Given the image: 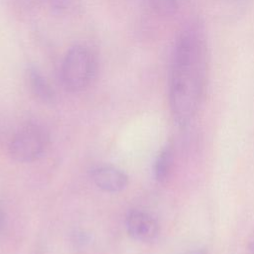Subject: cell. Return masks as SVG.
<instances>
[{
	"mask_svg": "<svg viewBox=\"0 0 254 254\" xmlns=\"http://www.w3.org/2000/svg\"><path fill=\"white\" fill-rule=\"evenodd\" d=\"M5 221H6V216L4 211L2 210V208L0 207V229L3 228V226L5 225Z\"/></svg>",
	"mask_w": 254,
	"mask_h": 254,
	"instance_id": "obj_10",
	"label": "cell"
},
{
	"mask_svg": "<svg viewBox=\"0 0 254 254\" xmlns=\"http://www.w3.org/2000/svg\"><path fill=\"white\" fill-rule=\"evenodd\" d=\"M175 162L173 146L168 143L165 145L156 157L154 162V177L159 183H166L172 175Z\"/></svg>",
	"mask_w": 254,
	"mask_h": 254,
	"instance_id": "obj_7",
	"label": "cell"
},
{
	"mask_svg": "<svg viewBox=\"0 0 254 254\" xmlns=\"http://www.w3.org/2000/svg\"><path fill=\"white\" fill-rule=\"evenodd\" d=\"M91 179L98 189L106 192H120L129 183L128 176L122 170L111 166L95 168L91 172Z\"/></svg>",
	"mask_w": 254,
	"mask_h": 254,
	"instance_id": "obj_5",
	"label": "cell"
},
{
	"mask_svg": "<svg viewBox=\"0 0 254 254\" xmlns=\"http://www.w3.org/2000/svg\"><path fill=\"white\" fill-rule=\"evenodd\" d=\"M147 2L152 11L160 16H170L179 7V0H147Z\"/></svg>",
	"mask_w": 254,
	"mask_h": 254,
	"instance_id": "obj_8",
	"label": "cell"
},
{
	"mask_svg": "<svg viewBox=\"0 0 254 254\" xmlns=\"http://www.w3.org/2000/svg\"><path fill=\"white\" fill-rule=\"evenodd\" d=\"M28 84L34 96L43 103H53L55 101V92L43 74L35 67L28 70Z\"/></svg>",
	"mask_w": 254,
	"mask_h": 254,
	"instance_id": "obj_6",
	"label": "cell"
},
{
	"mask_svg": "<svg viewBox=\"0 0 254 254\" xmlns=\"http://www.w3.org/2000/svg\"><path fill=\"white\" fill-rule=\"evenodd\" d=\"M208 49L204 27L198 20L180 31L171 57L169 103L174 120L190 123L197 114L206 90Z\"/></svg>",
	"mask_w": 254,
	"mask_h": 254,
	"instance_id": "obj_1",
	"label": "cell"
},
{
	"mask_svg": "<svg viewBox=\"0 0 254 254\" xmlns=\"http://www.w3.org/2000/svg\"><path fill=\"white\" fill-rule=\"evenodd\" d=\"M48 143L49 136L44 128L36 123H28L12 137L9 144V155L19 163L34 162L43 156Z\"/></svg>",
	"mask_w": 254,
	"mask_h": 254,
	"instance_id": "obj_3",
	"label": "cell"
},
{
	"mask_svg": "<svg viewBox=\"0 0 254 254\" xmlns=\"http://www.w3.org/2000/svg\"><path fill=\"white\" fill-rule=\"evenodd\" d=\"M244 254H254V229H253V232L248 240L247 247H246Z\"/></svg>",
	"mask_w": 254,
	"mask_h": 254,
	"instance_id": "obj_9",
	"label": "cell"
},
{
	"mask_svg": "<svg viewBox=\"0 0 254 254\" xmlns=\"http://www.w3.org/2000/svg\"><path fill=\"white\" fill-rule=\"evenodd\" d=\"M125 224L128 234L141 242H152L160 233L157 219L141 209H131L126 215Z\"/></svg>",
	"mask_w": 254,
	"mask_h": 254,
	"instance_id": "obj_4",
	"label": "cell"
},
{
	"mask_svg": "<svg viewBox=\"0 0 254 254\" xmlns=\"http://www.w3.org/2000/svg\"><path fill=\"white\" fill-rule=\"evenodd\" d=\"M194 254H204V253H202V252H196V253H194Z\"/></svg>",
	"mask_w": 254,
	"mask_h": 254,
	"instance_id": "obj_11",
	"label": "cell"
},
{
	"mask_svg": "<svg viewBox=\"0 0 254 254\" xmlns=\"http://www.w3.org/2000/svg\"><path fill=\"white\" fill-rule=\"evenodd\" d=\"M95 73L96 60L89 48L74 45L66 52L61 66V80L66 90H84L92 82Z\"/></svg>",
	"mask_w": 254,
	"mask_h": 254,
	"instance_id": "obj_2",
	"label": "cell"
}]
</instances>
